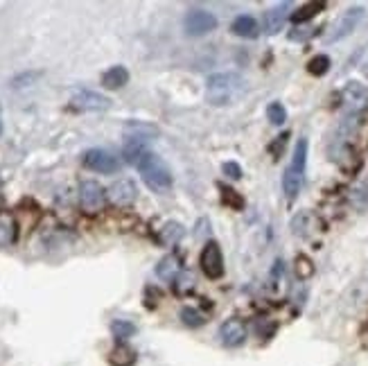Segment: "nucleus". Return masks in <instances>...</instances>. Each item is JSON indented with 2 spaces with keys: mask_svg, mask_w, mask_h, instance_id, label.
Returning <instances> with one entry per match:
<instances>
[{
  "mask_svg": "<svg viewBox=\"0 0 368 366\" xmlns=\"http://www.w3.org/2000/svg\"><path fill=\"white\" fill-rule=\"evenodd\" d=\"M296 274L301 280L305 278H310L314 274V265H312V260L310 258H305V255H298L296 258Z\"/></svg>",
  "mask_w": 368,
  "mask_h": 366,
  "instance_id": "obj_28",
  "label": "nucleus"
},
{
  "mask_svg": "<svg viewBox=\"0 0 368 366\" xmlns=\"http://www.w3.org/2000/svg\"><path fill=\"white\" fill-rule=\"evenodd\" d=\"M19 237V222L12 210H0V246L7 249Z\"/></svg>",
  "mask_w": 368,
  "mask_h": 366,
  "instance_id": "obj_14",
  "label": "nucleus"
},
{
  "mask_svg": "<svg viewBox=\"0 0 368 366\" xmlns=\"http://www.w3.org/2000/svg\"><path fill=\"white\" fill-rule=\"evenodd\" d=\"M287 138H289V134H282V136H278V138H276V143H273V145H271V147H269V149H271V154H273V156H276V158L280 156V149H282V147H285V143H287Z\"/></svg>",
  "mask_w": 368,
  "mask_h": 366,
  "instance_id": "obj_31",
  "label": "nucleus"
},
{
  "mask_svg": "<svg viewBox=\"0 0 368 366\" xmlns=\"http://www.w3.org/2000/svg\"><path fill=\"white\" fill-rule=\"evenodd\" d=\"M136 167H138L142 181H145V185H147L149 190L167 192L169 188H172V183H174L172 172H169L165 161H163L158 154H154V152H147V154L138 161V165H136Z\"/></svg>",
  "mask_w": 368,
  "mask_h": 366,
  "instance_id": "obj_3",
  "label": "nucleus"
},
{
  "mask_svg": "<svg viewBox=\"0 0 368 366\" xmlns=\"http://www.w3.org/2000/svg\"><path fill=\"white\" fill-rule=\"evenodd\" d=\"M341 102H344L346 116H362L368 109V89L359 82H348L341 91Z\"/></svg>",
  "mask_w": 368,
  "mask_h": 366,
  "instance_id": "obj_9",
  "label": "nucleus"
},
{
  "mask_svg": "<svg viewBox=\"0 0 368 366\" xmlns=\"http://www.w3.org/2000/svg\"><path fill=\"white\" fill-rule=\"evenodd\" d=\"M307 149H310L307 138H298L292 161H289L285 174H282V192H285L287 201H294L298 197V192H301V188H303L305 167H307Z\"/></svg>",
  "mask_w": 368,
  "mask_h": 366,
  "instance_id": "obj_2",
  "label": "nucleus"
},
{
  "mask_svg": "<svg viewBox=\"0 0 368 366\" xmlns=\"http://www.w3.org/2000/svg\"><path fill=\"white\" fill-rule=\"evenodd\" d=\"M181 321L187 328H201L203 323H206V317H203L196 308H183L181 310Z\"/></svg>",
  "mask_w": 368,
  "mask_h": 366,
  "instance_id": "obj_27",
  "label": "nucleus"
},
{
  "mask_svg": "<svg viewBox=\"0 0 368 366\" xmlns=\"http://www.w3.org/2000/svg\"><path fill=\"white\" fill-rule=\"evenodd\" d=\"M111 335H113L118 342H127V339L136 335V326L127 319H116V321H111Z\"/></svg>",
  "mask_w": 368,
  "mask_h": 366,
  "instance_id": "obj_22",
  "label": "nucleus"
},
{
  "mask_svg": "<svg viewBox=\"0 0 368 366\" xmlns=\"http://www.w3.org/2000/svg\"><path fill=\"white\" fill-rule=\"evenodd\" d=\"M0 131H3V122H0Z\"/></svg>",
  "mask_w": 368,
  "mask_h": 366,
  "instance_id": "obj_32",
  "label": "nucleus"
},
{
  "mask_svg": "<svg viewBox=\"0 0 368 366\" xmlns=\"http://www.w3.org/2000/svg\"><path fill=\"white\" fill-rule=\"evenodd\" d=\"M181 274V258L176 253H167L165 258H160V262L156 265V276L165 283H174Z\"/></svg>",
  "mask_w": 368,
  "mask_h": 366,
  "instance_id": "obj_15",
  "label": "nucleus"
},
{
  "mask_svg": "<svg viewBox=\"0 0 368 366\" xmlns=\"http://www.w3.org/2000/svg\"><path fill=\"white\" fill-rule=\"evenodd\" d=\"M314 28H310V25H296V28L289 32V39L292 41H307L314 37Z\"/></svg>",
  "mask_w": 368,
  "mask_h": 366,
  "instance_id": "obj_29",
  "label": "nucleus"
},
{
  "mask_svg": "<svg viewBox=\"0 0 368 366\" xmlns=\"http://www.w3.org/2000/svg\"><path fill=\"white\" fill-rule=\"evenodd\" d=\"M199 265H201V271L210 280H217L224 276V271H226L224 253H221V246L215 240H208L206 244H203V249L199 253Z\"/></svg>",
  "mask_w": 368,
  "mask_h": 366,
  "instance_id": "obj_6",
  "label": "nucleus"
},
{
  "mask_svg": "<svg viewBox=\"0 0 368 366\" xmlns=\"http://www.w3.org/2000/svg\"><path fill=\"white\" fill-rule=\"evenodd\" d=\"M244 91V82L237 73H215L206 82V100L212 107H226Z\"/></svg>",
  "mask_w": 368,
  "mask_h": 366,
  "instance_id": "obj_1",
  "label": "nucleus"
},
{
  "mask_svg": "<svg viewBox=\"0 0 368 366\" xmlns=\"http://www.w3.org/2000/svg\"><path fill=\"white\" fill-rule=\"evenodd\" d=\"M107 197L111 199L113 206L127 208L136 201V197H138V188H136V183L131 181V179H120V181H116L109 188Z\"/></svg>",
  "mask_w": 368,
  "mask_h": 366,
  "instance_id": "obj_12",
  "label": "nucleus"
},
{
  "mask_svg": "<svg viewBox=\"0 0 368 366\" xmlns=\"http://www.w3.org/2000/svg\"><path fill=\"white\" fill-rule=\"evenodd\" d=\"M82 163L86 170H91V172H100V174H116L120 170L118 156L102 147H93L89 152H84Z\"/></svg>",
  "mask_w": 368,
  "mask_h": 366,
  "instance_id": "obj_7",
  "label": "nucleus"
},
{
  "mask_svg": "<svg viewBox=\"0 0 368 366\" xmlns=\"http://www.w3.org/2000/svg\"><path fill=\"white\" fill-rule=\"evenodd\" d=\"M129 84V71L125 66H111L109 71L102 73V86L109 91H118Z\"/></svg>",
  "mask_w": 368,
  "mask_h": 366,
  "instance_id": "obj_17",
  "label": "nucleus"
},
{
  "mask_svg": "<svg viewBox=\"0 0 368 366\" xmlns=\"http://www.w3.org/2000/svg\"><path fill=\"white\" fill-rule=\"evenodd\" d=\"M289 12H292V5L289 3H278V5H273L271 10L264 12V19H262L264 32L278 34L282 30V25H285V21L289 19Z\"/></svg>",
  "mask_w": 368,
  "mask_h": 366,
  "instance_id": "obj_13",
  "label": "nucleus"
},
{
  "mask_svg": "<svg viewBox=\"0 0 368 366\" xmlns=\"http://www.w3.org/2000/svg\"><path fill=\"white\" fill-rule=\"evenodd\" d=\"M314 228H316V215H314V212H310V210L298 212V215L292 219V231H294V235H298V237L312 235Z\"/></svg>",
  "mask_w": 368,
  "mask_h": 366,
  "instance_id": "obj_19",
  "label": "nucleus"
},
{
  "mask_svg": "<svg viewBox=\"0 0 368 366\" xmlns=\"http://www.w3.org/2000/svg\"><path fill=\"white\" fill-rule=\"evenodd\" d=\"M183 235H185V228L181 224H178V222H167L158 231V240L165 244V246H174V244L181 242Z\"/></svg>",
  "mask_w": 368,
  "mask_h": 366,
  "instance_id": "obj_21",
  "label": "nucleus"
},
{
  "mask_svg": "<svg viewBox=\"0 0 368 366\" xmlns=\"http://www.w3.org/2000/svg\"><path fill=\"white\" fill-rule=\"evenodd\" d=\"M107 201V190L102 188L98 181L86 179V181L80 183V206L89 212V215H95L102 208H104Z\"/></svg>",
  "mask_w": 368,
  "mask_h": 366,
  "instance_id": "obj_8",
  "label": "nucleus"
},
{
  "mask_svg": "<svg viewBox=\"0 0 368 366\" xmlns=\"http://www.w3.org/2000/svg\"><path fill=\"white\" fill-rule=\"evenodd\" d=\"M323 7H325L323 3H307V5H303L298 12L292 14V21H294L296 25H303V23H307L310 19H314V16L323 10Z\"/></svg>",
  "mask_w": 368,
  "mask_h": 366,
  "instance_id": "obj_24",
  "label": "nucleus"
},
{
  "mask_svg": "<svg viewBox=\"0 0 368 366\" xmlns=\"http://www.w3.org/2000/svg\"><path fill=\"white\" fill-rule=\"evenodd\" d=\"M109 107H111V100L98 91H91V89H75L73 91L71 109H75V111L100 113V111H107Z\"/></svg>",
  "mask_w": 368,
  "mask_h": 366,
  "instance_id": "obj_5",
  "label": "nucleus"
},
{
  "mask_svg": "<svg viewBox=\"0 0 368 366\" xmlns=\"http://www.w3.org/2000/svg\"><path fill=\"white\" fill-rule=\"evenodd\" d=\"M156 134L151 125H145V122H129L125 127V138L127 140H140V143H147L151 136Z\"/></svg>",
  "mask_w": 368,
  "mask_h": 366,
  "instance_id": "obj_20",
  "label": "nucleus"
},
{
  "mask_svg": "<svg viewBox=\"0 0 368 366\" xmlns=\"http://www.w3.org/2000/svg\"><path fill=\"white\" fill-rule=\"evenodd\" d=\"M230 30H233L235 37H242V39H255L260 34V25L258 21L253 19V16L249 14H242L237 16V19L233 21V25H230Z\"/></svg>",
  "mask_w": 368,
  "mask_h": 366,
  "instance_id": "obj_18",
  "label": "nucleus"
},
{
  "mask_svg": "<svg viewBox=\"0 0 368 366\" xmlns=\"http://www.w3.org/2000/svg\"><path fill=\"white\" fill-rule=\"evenodd\" d=\"M246 337H249V330H246V323L242 319H226L224 323L219 326V342L224 344L226 348H239Z\"/></svg>",
  "mask_w": 368,
  "mask_h": 366,
  "instance_id": "obj_11",
  "label": "nucleus"
},
{
  "mask_svg": "<svg viewBox=\"0 0 368 366\" xmlns=\"http://www.w3.org/2000/svg\"><path fill=\"white\" fill-rule=\"evenodd\" d=\"M183 28L187 37H206L208 32L217 28V19L215 14L206 10H190L183 19Z\"/></svg>",
  "mask_w": 368,
  "mask_h": 366,
  "instance_id": "obj_10",
  "label": "nucleus"
},
{
  "mask_svg": "<svg viewBox=\"0 0 368 366\" xmlns=\"http://www.w3.org/2000/svg\"><path fill=\"white\" fill-rule=\"evenodd\" d=\"M219 190H221V201H224L226 206H230L233 210H242V208L246 206L244 197H242V194H239L235 188H228V185L219 183Z\"/></svg>",
  "mask_w": 368,
  "mask_h": 366,
  "instance_id": "obj_23",
  "label": "nucleus"
},
{
  "mask_svg": "<svg viewBox=\"0 0 368 366\" xmlns=\"http://www.w3.org/2000/svg\"><path fill=\"white\" fill-rule=\"evenodd\" d=\"M109 362H111V366H134L136 362H138V353H136L129 344L118 342L113 348H111Z\"/></svg>",
  "mask_w": 368,
  "mask_h": 366,
  "instance_id": "obj_16",
  "label": "nucleus"
},
{
  "mask_svg": "<svg viewBox=\"0 0 368 366\" xmlns=\"http://www.w3.org/2000/svg\"><path fill=\"white\" fill-rule=\"evenodd\" d=\"M328 71H330V57L328 55H316L307 62V73H310L312 77H323Z\"/></svg>",
  "mask_w": 368,
  "mask_h": 366,
  "instance_id": "obj_25",
  "label": "nucleus"
},
{
  "mask_svg": "<svg viewBox=\"0 0 368 366\" xmlns=\"http://www.w3.org/2000/svg\"><path fill=\"white\" fill-rule=\"evenodd\" d=\"M221 170H224V174L226 176H230V179H237L242 176V167H239V163H235V161H226L224 165H221Z\"/></svg>",
  "mask_w": 368,
  "mask_h": 366,
  "instance_id": "obj_30",
  "label": "nucleus"
},
{
  "mask_svg": "<svg viewBox=\"0 0 368 366\" xmlns=\"http://www.w3.org/2000/svg\"><path fill=\"white\" fill-rule=\"evenodd\" d=\"M364 7H350V10H346L344 14L339 16V19L335 21V25L330 28V32H328V37H325V44H337V41H341V39H346V37H350L355 30H357V25L362 23V19H364Z\"/></svg>",
  "mask_w": 368,
  "mask_h": 366,
  "instance_id": "obj_4",
  "label": "nucleus"
},
{
  "mask_svg": "<svg viewBox=\"0 0 368 366\" xmlns=\"http://www.w3.org/2000/svg\"><path fill=\"white\" fill-rule=\"evenodd\" d=\"M267 118H269V122L276 125V127L285 125V120H287V109L282 107V102H271V104L267 107Z\"/></svg>",
  "mask_w": 368,
  "mask_h": 366,
  "instance_id": "obj_26",
  "label": "nucleus"
}]
</instances>
